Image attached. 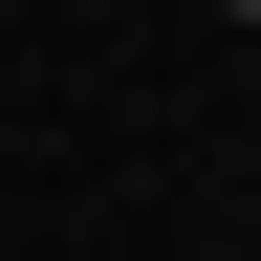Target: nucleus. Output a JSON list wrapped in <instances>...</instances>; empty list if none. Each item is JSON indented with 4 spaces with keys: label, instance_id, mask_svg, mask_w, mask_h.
<instances>
[{
    "label": "nucleus",
    "instance_id": "1",
    "mask_svg": "<svg viewBox=\"0 0 261 261\" xmlns=\"http://www.w3.org/2000/svg\"><path fill=\"white\" fill-rule=\"evenodd\" d=\"M218 22H261V0H218Z\"/></svg>",
    "mask_w": 261,
    "mask_h": 261
}]
</instances>
